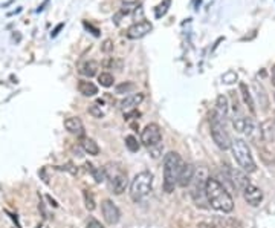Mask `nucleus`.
<instances>
[{"mask_svg": "<svg viewBox=\"0 0 275 228\" xmlns=\"http://www.w3.org/2000/svg\"><path fill=\"white\" fill-rule=\"evenodd\" d=\"M151 29H153V26H151V23H150L148 20H141V22L133 23V25L127 29V37L132 38V40H138V38L145 37Z\"/></svg>", "mask_w": 275, "mask_h": 228, "instance_id": "obj_10", "label": "nucleus"}, {"mask_svg": "<svg viewBox=\"0 0 275 228\" xmlns=\"http://www.w3.org/2000/svg\"><path fill=\"white\" fill-rule=\"evenodd\" d=\"M81 147L83 150L87 153V155H92V156H96L99 155V146L95 140L92 138H83L81 140Z\"/></svg>", "mask_w": 275, "mask_h": 228, "instance_id": "obj_19", "label": "nucleus"}, {"mask_svg": "<svg viewBox=\"0 0 275 228\" xmlns=\"http://www.w3.org/2000/svg\"><path fill=\"white\" fill-rule=\"evenodd\" d=\"M78 92L84 97H95L98 94V87L89 80H80L78 81Z\"/></svg>", "mask_w": 275, "mask_h": 228, "instance_id": "obj_16", "label": "nucleus"}, {"mask_svg": "<svg viewBox=\"0 0 275 228\" xmlns=\"http://www.w3.org/2000/svg\"><path fill=\"white\" fill-rule=\"evenodd\" d=\"M170 4H172V0H163V2L156 8V19H160L162 16L167 14V11L170 8Z\"/></svg>", "mask_w": 275, "mask_h": 228, "instance_id": "obj_25", "label": "nucleus"}, {"mask_svg": "<svg viewBox=\"0 0 275 228\" xmlns=\"http://www.w3.org/2000/svg\"><path fill=\"white\" fill-rule=\"evenodd\" d=\"M205 193H206V202L209 204L211 208L222 213H231L234 210V199L231 193L218 179L209 176L205 186Z\"/></svg>", "mask_w": 275, "mask_h": 228, "instance_id": "obj_1", "label": "nucleus"}, {"mask_svg": "<svg viewBox=\"0 0 275 228\" xmlns=\"http://www.w3.org/2000/svg\"><path fill=\"white\" fill-rule=\"evenodd\" d=\"M153 187V173L147 172H139L130 183V198L132 201L138 202L142 201L147 195H150Z\"/></svg>", "mask_w": 275, "mask_h": 228, "instance_id": "obj_5", "label": "nucleus"}, {"mask_svg": "<svg viewBox=\"0 0 275 228\" xmlns=\"http://www.w3.org/2000/svg\"><path fill=\"white\" fill-rule=\"evenodd\" d=\"M142 101H144V94L138 92V94H130V95H127V97L120 103V106H121V109H124V110L129 112V110L136 109V106H139Z\"/></svg>", "mask_w": 275, "mask_h": 228, "instance_id": "obj_15", "label": "nucleus"}, {"mask_svg": "<svg viewBox=\"0 0 275 228\" xmlns=\"http://www.w3.org/2000/svg\"><path fill=\"white\" fill-rule=\"evenodd\" d=\"M98 83H99L102 87H110V86H114L115 78H114V75L110 74V72H101V74L98 75Z\"/></svg>", "mask_w": 275, "mask_h": 228, "instance_id": "obj_22", "label": "nucleus"}, {"mask_svg": "<svg viewBox=\"0 0 275 228\" xmlns=\"http://www.w3.org/2000/svg\"><path fill=\"white\" fill-rule=\"evenodd\" d=\"M242 193H243V198H245L246 204H249L251 207H258L261 204V201H263V192L258 187L252 186V184L245 187L242 190Z\"/></svg>", "mask_w": 275, "mask_h": 228, "instance_id": "obj_11", "label": "nucleus"}, {"mask_svg": "<svg viewBox=\"0 0 275 228\" xmlns=\"http://www.w3.org/2000/svg\"><path fill=\"white\" fill-rule=\"evenodd\" d=\"M240 92H242L245 104L248 106V109L251 112V115H255V103H254V98H252V95H251V92L245 83H240Z\"/></svg>", "mask_w": 275, "mask_h": 228, "instance_id": "obj_18", "label": "nucleus"}, {"mask_svg": "<svg viewBox=\"0 0 275 228\" xmlns=\"http://www.w3.org/2000/svg\"><path fill=\"white\" fill-rule=\"evenodd\" d=\"M86 167H87V170L92 173L93 179H95L98 184H101V183H104V179H107V178H105V172H104V168H95L92 164H86Z\"/></svg>", "mask_w": 275, "mask_h": 228, "instance_id": "obj_21", "label": "nucleus"}, {"mask_svg": "<svg viewBox=\"0 0 275 228\" xmlns=\"http://www.w3.org/2000/svg\"><path fill=\"white\" fill-rule=\"evenodd\" d=\"M228 183L236 189V190H243L245 187H248L251 184L249 178L246 176V173L243 170H237V168H228V175H227Z\"/></svg>", "mask_w": 275, "mask_h": 228, "instance_id": "obj_9", "label": "nucleus"}, {"mask_svg": "<svg viewBox=\"0 0 275 228\" xmlns=\"http://www.w3.org/2000/svg\"><path fill=\"white\" fill-rule=\"evenodd\" d=\"M159 153H160V144H159V146H154V147H150V155H151L153 158H157Z\"/></svg>", "mask_w": 275, "mask_h": 228, "instance_id": "obj_32", "label": "nucleus"}, {"mask_svg": "<svg viewBox=\"0 0 275 228\" xmlns=\"http://www.w3.org/2000/svg\"><path fill=\"white\" fill-rule=\"evenodd\" d=\"M98 68H99V65H98L96 62L90 60V62H86V63L81 66L80 72H81L84 77H87V78H92V77H95V75H96V72H98Z\"/></svg>", "mask_w": 275, "mask_h": 228, "instance_id": "obj_20", "label": "nucleus"}, {"mask_svg": "<svg viewBox=\"0 0 275 228\" xmlns=\"http://www.w3.org/2000/svg\"><path fill=\"white\" fill-rule=\"evenodd\" d=\"M199 228H214L212 225H209V223H200L199 225Z\"/></svg>", "mask_w": 275, "mask_h": 228, "instance_id": "obj_37", "label": "nucleus"}, {"mask_svg": "<svg viewBox=\"0 0 275 228\" xmlns=\"http://www.w3.org/2000/svg\"><path fill=\"white\" fill-rule=\"evenodd\" d=\"M101 51H102V52H105V54L112 52V51H114V41L110 40V38L104 40V43L101 44Z\"/></svg>", "mask_w": 275, "mask_h": 228, "instance_id": "obj_28", "label": "nucleus"}, {"mask_svg": "<svg viewBox=\"0 0 275 228\" xmlns=\"http://www.w3.org/2000/svg\"><path fill=\"white\" fill-rule=\"evenodd\" d=\"M214 112L217 113L218 118H222L224 121H227L228 115H230V104H228V98L225 95H218L217 101H215V109Z\"/></svg>", "mask_w": 275, "mask_h": 228, "instance_id": "obj_14", "label": "nucleus"}, {"mask_svg": "<svg viewBox=\"0 0 275 228\" xmlns=\"http://www.w3.org/2000/svg\"><path fill=\"white\" fill-rule=\"evenodd\" d=\"M273 98H275V95H273Z\"/></svg>", "mask_w": 275, "mask_h": 228, "instance_id": "obj_39", "label": "nucleus"}, {"mask_svg": "<svg viewBox=\"0 0 275 228\" xmlns=\"http://www.w3.org/2000/svg\"><path fill=\"white\" fill-rule=\"evenodd\" d=\"M101 213H102V217L104 220L108 223V225H115L120 222L121 219V211L120 208L110 201V199H104L101 202Z\"/></svg>", "mask_w": 275, "mask_h": 228, "instance_id": "obj_8", "label": "nucleus"}, {"mask_svg": "<svg viewBox=\"0 0 275 228\" xmlns=\"http://www.w3.org/2000/svg\"><path fill=\"white\" fill-rule=\"evenodd\" d=\"M273 123H275V118H273Z\"/></svg>", "mask_w": 275, "mask_h": 228, "instance_id": "obj_38", "label": "nucleus"}, {"mask_svg": "<svg viewBox=\"0 0 275 228\" xmlns=\"http://www.w3.org/2000/svg\"><path fill=\"white\" fill-rule=\"evenodd\" d=\"M126 147L132 152V153H136L138 150H139V143H138V140L133 136V135H129V136H126Z\"/></svg>", "mask_w": 275, "mask_h": 228, "instance_id": "obj_24", "label": "nucleus"}, {"mask_svg": "<svg viewBox=\"0 0 275 228\" xmlns=\"http://www.w3.org/2000/svg\"><path fill=\"white\" fill-rule=\"evenodd\" d=\"M63 28H65V23H59L57 26H55V29L50 32V37H57V35H59V32H60Z\"/></svg>", "mask_w": 275, "mask_h": 228, "instance_id": "obj_33", "label": "nucleus"}, {"mask_svg": "<svg viewBox=\"0 0 275 228\" xmlns=\"http://www.w3.org/2000/svg\"><path fill=\"white\" fill-rule=\"evenodd\" d=\"M254 92H255V97H257V101L258 104L261 106V109H267V104H269V98L266 95V90L264 87L258 83V81H254Z\"/></svg>", "mask_w": 275, "mask_h": 228, "instance_id": "obj_17", "label": "nucleus"}, {"mask_svg": "<svg viewBox=\"0 0 275 228\" xmlns=\"http://www.w3.org/2000/svg\"><path fill=\"white\" fill-rule=\"evenodd\" d=\"M194 175H196V167L190 162H184L179 178H178V186L179 187H188L193 183Z\"/></svg>", "mask_w": 275, "mask_h": 228, "instance_id": "obj_12", "label": "nucleus"}, {"mask_svg": "<svg viewBox=\"0 0 275 228\" xmlns=\"http://www.w3.org/2000/svg\"><path fill=\"white\" fill-rule=\"evenodd\" d=\"M270 77H272V84L275 86V66L272 68V72H270Z\"/></svg>", "mask_w": 275, "mask_h": 228, "instance_id": "obj_36", "label": "nucleus"}, {"mask_svg": "<svg viewBox=\"0 0 275 228\" xmlns=\"http://www.w3.org/2000/svg\"><path fill=\"white\" fill-rule=\"evenodd\" d=\"M139 115H141V113H139L136 109H133V110H129V112H126L124 118H126V120H133V118H138Z\"/></svg>", "mask_w": 275, "mask_h": 228, "instance_id": "obj_30", "label": "nucleus"}, {"mask_svg": "<svg viewBox=\"0 0 275 228\" xmlns=\"http://www.w3.org/2000/svg\"><path fill=\"white\" fill-rule=\"evenodd\" d=\"M231 150H233V156L236 159V162L239 164V167L243 170L245 173H254L257 170V164L252 158L251 149L248 146V143L245 140H234L231 143Z\"/></svg>", "mask_w": 275, "mask_h": 228, "instance_id": "obj_3", "label": "nucleus"}, {"mask_svg": "<svg viewBox=\"0 0 275 228\" xmlns=\"http://www.w3.org/2000/svg\"><path fill=\"white\" fill-rule=\"evenodd\" d=\"M184 161L179 153L169 152L163 158V190L167 193H173L178 186V178Z\"/></svg>", "mask_w": 275, "mask_h": 228, "instance_id": "obj_2", "label": "nucleus"}, {"mask_svg": "<svg viewBox=\"0 0 275 228\" xmlns=\"http://www.w3.org/2000/svg\"><path fill=\"white\" fill-rule=\"evenodd\" d=\"M222 80H224V83L231 84V83L237 81V74H236V72H227V74L222 77Z\"/></svg>", "mask_w": 275, "mask_h": 228, "instance_id": "obj_29", "label": "nucleus"}, {"mask_svg": "<svg viewBox=\"0 0 275 228\" xmlns=\"http://www.w3.org/2000/svg\"><path fill=\"white\" fill-rule=\"evenodd\" d=\"M65 129L69 133L75 135V136H80V138L84 136V124H83V121L78 117H69V118H66L65 120Z\"/></svg>", "mask_w": 275, "mask_h": 228, "instance_id": "obj_13", "label": "nucleus"}, {"mask_svg": "<svg viewBox=\"0 0 275 228\" xmlns=\"http://www.w3.org/2000/svg\"><path fill=\"white\" fill-rule=\"evenodd\" d=\"M83 198H84V205H86V208H87L89 211H93V210L96 208V202H95L93 193L89 192V190H84V192H83Z\"/></svg>", "mask_w": 275, "mask_h": 228, "instance_id": "obj_23", "label": "nucleus"}, {"mask_svg": "<svg viewBox=\"0 0 275 228\" xmlns=\"http://www.w3.org/2000/svg\"><path fill=\"white\" fill-rule=\"evenodd\" d=\"M62 170H68V172H71L72 175H75L77 173V168L72 165V164H68V165H63V167H60Z\"/></svg>", "mask_w": 275, "mask_h": 228, "instance_id": "obj_34", "label": "nucleus"}, {"mask_svg": "<svg viewBox=\"0 0 275 228\" xmlns=\"http://www.w3.org/2000/svg\"><path fill=\"white\" fill-rule=\"evenodd\" d=\"M133 89H135V84L126 81V83H121V84L117 86V94H129V92L133 90Z\"/></svg>", "mask_w": 275, "mask_h": 228, "instance_id": "obj_26", "label": "nucleus"}, {"mask_svg": "<svg viewBox=\"0 0 275 228\" xmlns=\"http://www.w3.org/2000/svg\"><path fill=\"white\" fill-rule=\"evenodd\" d=\"M84 26H86V28H87V29H90V31H92V34H93V35H95V37H98V35H99V31H98V29H96V28H93V26H92V25H90V23H87V22H84Z\"/></svg>", "mask_w": 275, "mask_h": 228, "instance_id": "obj_35", "label": "nucleus"}, {"mask_svg": "<svg viewBox=\"0 0 275 228\" xmlns=\"http://www.w3.org/2000/svg\"><path fill=\"white\" fill-rule=\"evenodd\" d=\"M209 127H211V136H212V141L215 143V146L222 150H228L231 149V136L227 130V126H225V121L222 118L217 117V113L212 110L211 115H209Z\"/></svg>", "mask_w": 275, "mask_h": 228, "instance_id": "obj_4", "label": "nucleus"}, {"mask_svg": "<svg viewBox=\"0 0 275 228\" xmlns=\"http://www.w3.org/2000/svg\"><path fill=\"white\" fill-rule=\"evenodd\" d=\"M105 172V178L110 181V189L115 195H123L129 186V178H127V172L115 164H107L104 167Z\"/></svg>", "mask_w": 275, "mask_h": 228, "instance_id": "obj_6", "label": "nucleus"}, {"mask_svg": "<svg viewBox=\"0 0 275 228\" xmlns=\"http://www.w3.org/2000/svg\"><path fill=\"white\" fill-rule=\"evenodd\" d=\"M87 228H104L96 219H89L87 220Z\"/></svg>", "mask_w": 275, "mask_h": 228, "instance_id": "obj_31", "label": "nucleus"}, {"mask_svg": "<svg viewBox=\"0 0 275 228\" xmlns=\"http://www.w3.org/2000/svg\"><path fill=\"white\" fill-rule=\"evenodd\" d=\"M87 112L90 113V115L93 117V118H102L104 117V112L96 106V104H92V106H89V109H87Z\"/></svg>", "mask_w": 275, "mask_h": 228, "instance_id": "obj_27", "label": "nucleus"}, {"mask_svg": "<svg viewBox=\"0 0 275 228\" xmlns=\"http://www.w3.org/2000/svg\"><path fill=\"white\" fill-rule=\"evenodd\" d=\"M162 141V132H160V127L154 123H150L144 127L142 133H141V143L145 146V147H154V146H159Z\"/></svg>", "mask_w": 275, "mask_h": 228, "instance_id": "obj_7", "label": "nucleus"}]
</instances>
